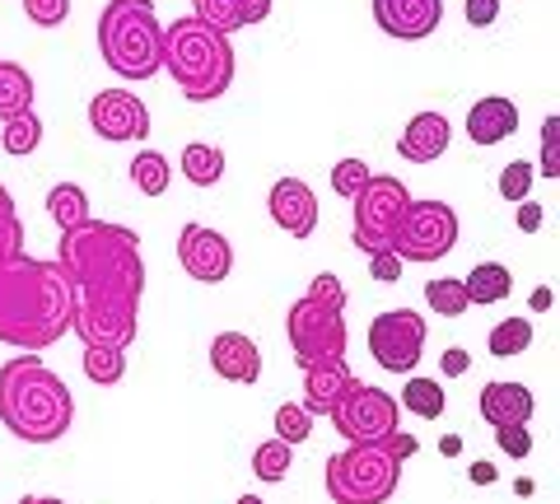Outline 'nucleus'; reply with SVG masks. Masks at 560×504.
<instances>
[{"instance_id": "c03bdc74", "label": "nucleus", "mask_w": 560, "mask_h": 504, "mask_svg": "<svg viewBox=\"0 0 560 504\" xmlns=\"http://www.w3.org/2000/svg\"><path fill=\"white\" fill-rule=\"evenodd\" d=\"M541 215H547V211H541L533 197L518 201V230H523V234H537V230H541Z\"/></svg>"}, {"instance_id": "a18cd8bd", "label": "nucleus", "mask_w": 560, "mask_h": 504, "mask_svg": "<svg viewBox=\"0 0 560 504\" xmlns=\"http://www.w3.org/2000/svg\"><path fill=\"white\" fill-rule=\"evenodd\" d=\"M271 14V0H238V20H243V28L248 24H261Z\"/></svg>"}, {"instance_id": "7ed1b4c3", "label": "nucleus", "mask_w": 560, "mask_h": 504, "mask_svg": "<svg viewBox=\"0 0 560 504\" xmlns=\"http://www.w3.org/2000/svg\"><path fill=\"white\" fill-rule=\"evenodd\" d=\"M0 425L24 444H57L75 425L70 388L33 351L0 364Z\"/></svg>"}, {"instance_id": "9b49d317", "label": "nucleus", "mask_w": 560, "mask_h": 504, "mask_svg": "<svg viewBox=\"0 0 560 504\" xmlns=\"http://www.w3.org/2000/svg\"><path fill=\"white\" fill-rule=\"evenodd\" d=\"M425 337L430 327L416 308H388L370 323V355L388 374H411L420 355H425Z\"/></svg>"}, {"instance_id": "de8ad7c7", "label": "nucleus", "mask_w": 560, "mask_h": 504, "mask_svg": "<svg viewBox=\"0 0 560 504\" xmlns=\"http://www.w3.org/2000/svg\"><path fill=\"white\" fill-rule=\"evenodd\" d=\"M440 454H444V458H458V454H463V439H458V434H444V439H440Z\"/></svg>"}, {"instance_id": "f03ea898", "label": "nucleus", "mask_w": 560, "mask_h": 504, "mask_svg": "<svg viewBox=\"0 0 560 504\" xmlns=\"http://www.w3.org/2000/svg\"><path fill=\"white\" fill-rule=\"evenodd\" d=\"M75 323V290L57 262L28 253L0 257V341L14 351H47Z\"/></svg>"}, {"instance_id": "ea45409f", "label": "nucleus", "mask_w": 560, "mask_h": 504, "mask_svg": "<svg viewBox=\"0 0 560 504\" xmlns=\"http://www.w3.org/2000/svg\"><path fill=\"white\" fill-rule=\"evenodd\" d=\"M401 267H407V262H401L393 248L370 253V276H374V281H383V285H397L401 281Z\"/></svg>"}, {"instance_id": "0eeeda50", "label": "nucleus", "mask_w": 560, "mask_h": 504, "mask_svg": "<svg viewBox=\"0 0 560 504\" xmlns=\"http://www.w3.org/2000/svg\"><path fill=\"white\" fill-rule=\"evenodd\" d=\"M453 243H458V211L448 201H407L393 234V253L401 262H440L453 253Z\"/></svg>"}, {"instance_id": "2eb2a0df", "label": "nucleus", "mask_w": 560, "mask_h": 504, "mask_svg": "<svg viewBox=\"0 0 560 504\" xmlns=\"http://www.w3.org/2000/svg\"><path fill=\"white\" fill-rule=\"evenodd\" d=\"M267 206H271V220H276L290 238H308L313 230H318V197H313V187L300 183V178L271 183Z\"/></svg>"}, {"instance_id": "e433bc0d", "label": "nucleus", "mask_w": 560, "mask_h": 504, "mask_svg": "<svg viewBox=\"0 0 560 504\" xmlns=\"http://www.w3.org/2000/svg\"><path fill=\"white\" fill-rule=\"evenodd\" d=\"M541 178H560V117L541 121Z\"/></svg>"}, {"instance_id": "a878e982", "label": "nucleus", "mask_w": 560, "mask_h": 504, "mask_svg": "<svg viewBox=\"0 0 560 504\" xmlns=\"http://www.w3.org/2000/svg\"><path fill=\"white\" fill-rule=\"evenodd\" d=\"M397 407H407L411 415H420V421H440V415H444V388L434 384V378L407 374V388H401Z\"/></svg>"}, {"instance_id": "b1692460", "label": "nucleus", "mask_w": 560, "mask_h": 504, "mask_svg": "<svg viewBox=\"0 0 560 504\" xmlns=\"http://www.w3.org/2000/svg\"><path fill=\"white\" fill-rule=\"evenodd\" d=\"M47 215L61 224V230H75V224H84V220H94L90 215V197H84V187H75V183H57L47 192Z\"/></svg>"}, {"instance_id": "f8f14e48", "label": "nucleus", "mask_w": 560, "mask_h": 504, "mask_svg": "<svg viewBox=\"0 0 560 504\" xmlns=\"http://www.w3.org/2000/svg\"><path fill=\"white\" fill-rule=\"evenodd\" d=\"M90 127L98 141H145L150 136V108L131 90H103L90 103Z\"/></svg>"}, {"instance_id": "c756f323", "label": "nucleus", "mask_w": 560, "mask_h": 504, "mask_svg": "<svg viewBox=\"0 0 560 504\" xmlns=\"http://www.w3.org/2000/svg\"><path fill=\"white\" fill-rule=\"evenodd\" d=\"M0 145H5V154H33L43 145V121L38 113H20L5 121V136H0Z\"/></svg>"}, {"instance_id": "6e6552de", "label": "nucleus", "mask_w": 560, "mask_h": 504, "mask_svg": "<svg viewBox=\"0 0 560 504\" xmlns=\"http://www.w3.org/2000/svg\"><path fill=\"white\" fill-rule=\"evenodd\" d=\"M407 201H411V192L397 178L374 173V178L364 183V192L355 197V230H350L355 248L360 253L393 248V234H397V220H401V211H407Z\"/></svg>"}, {"instance_id": "c9c22d12", "label": "nucleus", "mask_w": 560, "mask_h": 504, "mask_svg": "<svg viewBox=\"0 0 560 504\" xmlns=\"http://www.w3.org/2000/svg\"><path fill=\"white\" fill-rule=\"evenodd\" d=\"M533 183H537V168L528 164V160H514V164H504L500 168V197L504 201H528V192H533Z\"/></svg>"}, {"instance_id": "a211bd4d", "label": "nucleus", "mask_w": 560, "mask_h": 504, "mask_svg": "<svg viewBox=\"0 0 560 504\" xmlns=\"http://www.w3.org/2000/svg\"><path fill=\"white\" fill-rule=\"evenodd\" d=\"M448 141H453V127H448L444 113H416L407 121V131H401L397 154L411 164H434L448 150Z\"/></svg>"}, {"instance_id": "6ab92c4d", "label": "nucleus", "mask_w": 560, "mask_h": 504, "mask_svg": "<svg viewBox=\"0 0 560 504\" xmlns=\"http://www.w3.org/2000/svg\"><path fill=\"white\" fill-rule=\"evenodd\" d=\"M514 131H518V103H510L504 94H486V98L471 103L467 136L477 145H500V141H510Z\"/></svg>"}, {"instance_id": "1a4fd4ad", "label": "nucleus", "mask_w": 560, "mask_h": 504, "mask_svg": "<svg viewBox=\"0 0 560 504\" xmlns=\"http://www.w3.org/2000/svg\"><path fill=\"white\" fill-rule=\"evenodd\" d=\"M327 415H331V425L341 430V439H350V444H378V439H388V434L397 430L401 407H397V397H388L383 388L360 384V378H355V384L337 397V407H331Z\"/></svg>"}, {"instance_id": "8fccbe9b", "label": "nucleus", "mask_w": 560, "mask_h": 504, "mask_svg": "<svg viewBox=\"0 0 560 504\" xmlns=\"http://www.w3.org/2000/svg\"><path fill=\"white\" fill-rule=\"evenodd\" d=\"M20 504H66V500H57V495H24Z\"/></svg>"}, {"instance_id": "f704fd0d", "label": "nucleus", "mask_w": 560, "mask_h": 504, "mask_svg": "<svg viewBox=\"0 0 560 504\" xmlns=\"http://www.w3.org/2000/svg\"><path fill=\"white\" fill-rule=\"evenodd\" d=\"M24 253V220L14 211V197L0 187V257Z\"/></svg>"}, {"instance_id": "412c9836", "label": "nucleus", "mask_w": 560, "mask_h": 504, "mask_svg": "<svg viewBox=\"0 0 560 504\" xmlns=\"http://www.w3.org/2000/svg\"><path fill=\"white\" fill-rule=\"evenodd\" d=\"M463 290H467V304H500V300H510L514 276L504 262H477L463 276Z\"/></svg>"}, {"instance_id": "f257e3e1", "label": "nucleus", "mask_w": 560, "mask_h": 504, "mask_svg": "<svg viewBox=\"0 0 560 504\" xmlns=\"http://www.w3.org/2000/svg\"><path fill=\"white\" fill-rule=\"evenodd\" d=\"M57 267L75 290V337L84 345H117L127 351L136 341L140 294H145V262L140 238L127 224L84 220L75 230H61Z\"/></svg>"}, {"instance_id": "a19ab883", "label": "nucleus", "mask_w": 560, "mask_h": 504, "mask_svg": "<svg viewBox=\"0 0 560 504\" xmlns=\"http://www.w3.org/2000/svg\"><path fill=\"white\" fill-rule=\"evenodd\" d=\"M495 444L504 448L510 458H528L533 454V434L528 425H510V430H495Z\"/></svg>"}, {"instance_id": "79ce46f5", "label": "nucleus", "mask_w": 560, "mask_h": 504, "mask_svg": "<svg viewBox=\"0 0 560 504\" xmlns=\"http://www.w3.org/2000/svg\"><path fill=\"white\" fill-rule=\"evenodd\" d=\"M463 14L471 28H490L500 20V0H463Z\"/></svg>"}, {"instance_id": "4be33fe9", "label": "nucleus", "mask_w": 560, "mask_h": 504, "mask_svg": "<svg viewBox=\"0 0 560 504\" xmlns=\"http://www.w3.org/2000/svg\"><path fill=\"white\" fill-rule=\"evenodd\" d=\"M33 113V75L20 61H0V121Z\"/></svg>"}, {"instance_id": "dca6fc26", "label": "nucleus", "mask_w": 560, "mask_h": 504, "mask_svg": "<svg viewBox=\"0 0 560 504\" xmlns=\"http://www.w3.org/2000/svg\"><path fill=\"white\" fill-rule=\"evenodd\" d=\"M481 421L490 430H510V425H528L533 421V392L523 384H510V378H495V384L481 388Z\"/></svg>"}, {"instance_id": "09e8293b", "label": "nucleus", "mask_w": 560, "mask_h": 504, "mask_svg": "<svg viewBox=\"0 0 560 504\" xmlns=\"http://www.w3.org/2000/svg\"><path fill=\"white\" fill-rule=\"evenodd\" d=\"M533 308H537V313H547V308H551V290H547V285L533 290Z\"/></svg>"}, {"instance_id": "7c9ffc66", "label": "nucleus", "mask_w": 560, "mask_h": 504, "mask_svg": "<svg viewBox=\"0 0 560 504\" xmlns=\"http://www.w3.org/2000/svg\"><path fill=\"white\" fill-rule=\"evenodd\" d=\"M276 439H285L290 448L313 439V411L304 402H280L276 407Z\"/></svg>"}, {"instance_id": "9d476101", "label": "nucleus", "mask_w": 560, "mask_h": 504, "mask_svg": "<svg viewBox=\"0 0 560 504\" xmlns=\"http://www.w3.org/2000/svg\"><path fill=\"white\" fill-rule=\"evenodd\" d=\"M285 337H290V351L300 364L346 360V341H350L341 308H327V304H313V300H300L290 308Z\"/></svg>"}, {"instance_id": "2f4dec72", "label": "nucleus", "mask_w": 560, "mask_h": 504, "mask_svg": "<svg viewBox=\"0 0 560 504\" xmlns=\"http://www.w3.org/2000/svg\"><path fill=\"white\" fill-rule=\"evenodd\" d=\"M290 458H294V448L285 439H267L253 454V477H261V481H285L290 477Z\"/></svg>"}, {"instance_id": "72a5a7b5", "label": "nucleus", "mask_w": 560, "mask_h": 504, "mask_svg": "<svg viewBox=\"0 0 560 504\" xmlns=\"http://www.w3.org/2000/svg\"><path fill=\"white\" fill-rule=\"evenodd\" d=\"M370 178H374V168L364 160H337V164H331V192L346 197V201H355Z\"/></svg>"}, {"instance_id": "37998d69", "label": "nucleus", "mask_w": 560, "mask_h": 504, "mask_svg": "<svg viewBox=\"0 0 560 504\" xmlns=\"http://www.w3.org/2000/svg\"><path fill=\"white\" fill-rule=\"evenodd\" d=\"M467 364H471V355L463 351V345H453V351L440 355V370H444L448 378H463V374H467Z\"/></svg>"}, {"instance_id": "58836bf2", "label": "nucleus", "mask_w": 560, "mask_h": 504, "mask_svg": "<svg viewBox=\"0 0 560 504\" xmlns=\"http://www.w3.org/2000/svg\"><path fill=\"white\" fill-rule=\"evenodd\" d=\"M304 300H313V304H327V308H346V285H341L331 271H323V276H313V285H308Z\"/></svg>"}, {"instance_id": "49530a36", "label": "nucleus", "mask_w": 560, "mask_h": 504, "mask_svg": "<svg viewBox=\"0 0 560 504\" xmlns=\"http://www.w3.org/2000/svg\"><path fill=\"white\" fill-rule=\"evenodd\" d=\"M471 481H477V485H490V481H495V467H490V462H471V472H467Z\"/></svg>"}, {"instance_id": "cd10ccee", "label": "nucleus", "mask_w": 560, "mask_h": 504, "mask_svg": "<svg viewBox=\"0 0 560 504\" xmlns=\"http://www.w3.org/2000/svg\"><path fill=\"white\" fill-rule=\"evenodd\" d=\"M131 183H136V192H145V197H164L168 192V160L160 150H140L131 160Z\"/></svg>"}, {"instance_id": "c85d7f7f", "label": "nucleus", "mask_w": 560, "mask_h": 504, "mask_svg": "<svg viewBox=\"0 0 560 504\" xmlns=\"http://www.w3.org/2000/svg\"><path fill=\"white\" fill-rule=\"evenodd\" d=\"M425 304L440 313V318H463V313L471 308L463 281H453V276H434V281L425 285Z\"/></svg>"}, {"instance_id": "423d86ee", "label": "nucleus", "mask_w": 560, "mask_h": 504, "mask_svg": "<svg viewBox=\"0 0 560 504\" xmlns=\"http://www.w3.org/2000/svg\"><path fill=\"white\" fill-rule=\"evenodd\" d=\"M98 51L121 80H150L164 71V24L154 0H108L98 14Z\"/></svg>"}, {"instance_id": "bb28decb", "label": "nucleus", "mask_w": 560, "mask_h": 504, "mask_svg": "<svg viewBox=\"0 0 560 504\" xmlns=\"http://www.w3.org/2000/svg\"><path fill=\"white\" fill-rule=\"evenodd\" d=\"M533 345V323L528 318H504L490 327V337H486V351L495 355V360H514L523 355Z\"/></svg>"}, {"instance_id": "aec40b11", "label": "nucleus", "mask_w": 560, "mask_h": 504, "mask_svg": "<svg viewBox=\"0 0 560 504\" xmlns=\"http://www.w3.org/2000/svg\"><path fill=\"white\" fill-rule=\"evenodd\" d=\"M355 384L346 360H318V364H304V407L313 415H327L337 407V397Z\"/></svg>"}, {"instance_id": "4c0bfd02", "label": "nucleus", "mask_w": 560, "mask_h": 504, "mask_svg": "<svg viewBox=\"0 0 560 504\" xmlns=\"http://www.w3.org/2000/svg\"><path fill=\"white\" fill-rule=\"evenodd\" d=\"M24 14L38 28H61L70 14V0H24Z\"/></svg>"}, {"instance_id": "f3484780", "label": "nucleus", "mask_w": 560, "mask_h": 504, "mask_svg": "<svg viewBox=\"0 0 560 504\" xmlns=\"http://www.w3.org/2000/svg\"><path fill=\"white\" fill-rule=\"evenodd\" d=\"M210 370L220 378H230V384H257L261 378V351L253 337L243 332H220L210 341Z\"/></svg>"}, {"instance_id": "473e14b6", "label": "nucleus", "mask_w": 560, "mask_h": 504, "mask_svg": "<svg viewBox=\"0 0 560 504\" xmlns=\"http://www.w3.org/2000/svg\"><path fill=\"white\" fill-rule=\"evenodd\" d=\"M191 20H201L206 28H215L230 38L234 28H243L238 20V0H191Z\"/></svg>"}, {"instance_id": "3c124183", "label": "nucleus", "mask_w": 560, "mask_h": 504, "mask_svg": "<svg viewBox=\"0 0 560 504\" xmlns=\"http://www.w3.org/2000/svg\"><path fill=\"white\" fill-rule=\"evenodd\" d=\"M234 504H261V495H238Z\"/></svg>"}, {"instance_id": "ddd939ff", "label": "nucleus", "mask_w": 560, "mask_h": 504, "mask_svg": "<svg viewBox=\"0 0 560 504\" xmlns=\"http://www.w3.org/2000/svg\"><path fill=\"white\" fill-rule=\"evenodd\" d=\"M178 262H183V271L191 276V281L220 285L224 276L234 271V248H230V238H224L220 230L187 224V230L178 234Z\"/></svg>"}, {"instance_id": "393cba45", "label": "nucleus", "mask_w": 560, "mask_h": 504, "mask_svg": "<svg viewBox=\"0 0 560 504\" xmlns=\"http://www.w3.org/2000/svg\"><path fill=\"white\" fill-rule=\"evenodd\" d=\"M84 378L98 388H113L127 378V351L117 345H84Z\"/></svg>"}, {"instance_id": "20e7f679", "label": "nucleus", "mask_w": 560, "mask_h": 504, "mask_svg": "<svg viewBox=\"0 0 560 504\" xmlns=\"http://www.w3.org/2000/svg\"><path fill=\"white\" fill-rule=\"evenodd\" d=\"M234 43L201 20H173L164 28V71L187 94V103H210L234 84Z\"/></svg>"}, {"instance_id": "4468645a", "label": "nucleus", "mask_w": 560, "mask_h": 504, "mask_svg": "<svg viewBox=\"0 0 560 504\" xmlns=\"http://www.w3.org/2000/svg\"><path fill=\"white\" fill-rule=\"evenodd\" d=\"M440 20H444V0H374V24L401 43L430 38Z\"/></svg>"}, {"instance_id": "5701e85b", "label": "nucleus", "mask_w": 560, "mask_h": 504, "mask_svg": "<svg viewBox=\"0 0 560 504\" xmlns=\"http://www.w3.org/2000/svg\"><path fill=\"white\" fill-rule=\"evenodd\" d=\"M178 164H183V178L197 183V187H215L224 178V150L210 145V141H191Z\"/></svg>"}, {"instance_id": "39448f33", "label": "nucleus", "mask_w": 560, "mask_h": 504, "mask_svg": "<svg viewBox=\"0 0 560 504\" xmlns=\"http://www.w3.org/2000/svg\"><path fill=\"white\" fill-rule=\"evenodd\" d=\"M411 434L393 430L378 444H350L341 454L327 458V495L331 504H388L397 491L401 462L416 458Z\"/></svg>"}]
</instances>
